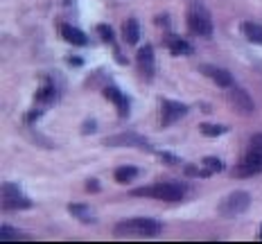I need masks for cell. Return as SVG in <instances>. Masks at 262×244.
I'll list each match as a JSON object with an SVG mask.
<instances>
[{
	"label": "cell",
	"instance_id": "cell-25",
	"mask_svg": "<svg viewBox=\"0 0 262 244\" xmlns=\"http://www.w3.org/2000/svg\"><path fill=\"white\" fill-rule=\"evenodd\" d=\"M39 116H41V111H32V113H27V116H25V120H27V122H32V120H36Z\"/></svg>",
	"mask_w": 262,
	"mask_h": 244
},
{
	"label": "cell",
	"instance_id": "cell-2",
	"mask_svg": "<svg viewBox=\"0 0 262 244\" xmlns=\"http://www.w3.org/2000/svg\"><path fill=\"white\" fill-rule=\"evenodd\" d=\"M116 235H131V237H156L163 231V224L149 217H134L116 224Z\"/></svg>",
	"mask_w": 262,
	"mask_h": 244
},
{
	"label": "cell",
	"instance_id": "cell-16",
	"mask_svg": "<svg viewBox=\"0 0 262 244\" xmlns=\"http://www.w3.org/2000/svg\"><path fill=\"white\" fill-rule=\"evenodd\" d=\"M239 30L247 36V41L255 43V46H262V25L253 23V20H244V23L239 25Z\"/></svg>",
	"mask_w": 262,
	"mask_h": 244
},
{
	"label": "cell",
	"instance_id": "cell-19",
	"mask_svg": "<svg viewBox=\"0 0 262 244\" xmlns=\"http://www.w3.org/2000/svg\"><path fill=\"white\" fill-rule=\"evenodd\" d=\"M138 174H140L138 167H134V165H120L118 170L113 172V179H116L118 183H129V181H134Z\"/></svg>",
	"mask_w": 262,
	"mask_h": 244
},
{
	"label": "cell",
	"instance_id": "cell-12",
	"mask_svg": "<svg viewBox=\"0 0 262 244\" xmlns=\"http://www.w3.org/2000/svg\"><path fill=\"white\" fill-rule=\"evenodd\" d=\"M104 97H108V100L116 104L120 118H127L129 116V100H127V95H124L120 88H116V86H108V88H104Z\"/></svg>",
	"mask_w": 262,
	"mask_h": 244
},
{
	"label": "cell",
	"instance_id": "cell-13",
	"mask_svg": "<svg viewBox=\"0 0 262 244\" xmlns=\"http://www.w3.org/2000/svg\"><path fill=\"white\" fill-rule=\"evenodd\" d=\"M59 30H61V39L68 41L70 46L81 48V46H86V43H89V36H86L84 32L79 30V27H75V25H61Z\"/></svg>",
	"mask_w": 262,
	"mask_h": 244
},
{
	"label": "cell",
	"instance_id": "cell-11",
	"mask_svg": "<svg viewBox=\"0 0 262 244\" xmlns=\"http://www.w3.org/2000/svg\"><path fill=\"white\" fill-rule=\"evenodd\" d=\"M201 73L206 75V77H210L215 81L220 88H231L233 84H235V79H233V75L228 73L226 68H217V66H201Z\"/></svg>",
	"mask_w": 262,
	"mask_h": 244
},
{
	"label": "cell",
	"instance_id": "cell-18",
	"mask_svg": "<svg viewBox=\"0 0 262 244\" xmlns=\"http://www.w3.org/2000/svg\"><path fill=\"white\" fill-rule=\"evenodd\" d=\"M68 210L73 213L75 219L84 221V224H93V221H95V217L91 215V208H89L86 204H70V206H68Z\"/></svg>",
	"mask_w": 262,
	"mask_h": 244
},
{
	"label": "cell",
	"instance_id": "cell-27",
	"mask_svg": "<svg viewBox=\"0 0 262 244\" xmlns=\"http://www.w3.org/2000/svg\"><path fill=\"white\" fill-rule=\"evenodd\" d=\"M97 188H100V183H97L95 179H91V181H89V190H93V192H95Z\"/></svg>",
	"mask_w": 262,
	"mask_h": 244
},
{
	"label": "cell",
	"instance_id": "cell-5",
	"mask_svg": "<svg viewBox=\"0 0 262 244\" xmlns=\"http://www.w3.org/2000/svg\"><path fill=\"white\" fill-rule=\"evenodd\" d=\"M0 197H3V210L9 213V210H27L32 208V202L20 192V188L16 183H3V190H0Z\"/></svg>",
	"mask_w": 262,
	"mask_h": 244
},
{
	"label": "cell",
	"instance_id": "cell-1",
	"mask_svg": "<svg viewBox=\"0 0 262 244\" xmlns=\"http://www.w3.org/2000/svg\"><path fill=\"white\" fill-rule=\"evenodd\" d=\"M134 197H151V199H161V202H181L188 194V186L181 181H163V183H149V186L136 188Z\"/></svg>",
	"mask_w": 262,
	"mask_h": 244
},
{
	"label": "cell",
	"instance_id": "cell-22",
	"mask_svg": "<svg viewBox=\"0 0 262 244\" xmlns=\"http://www.w3.org/2000/svg\"><path fill=\"white\" fill-rule=\"evenodd\" d=\"M0 240H3V242H9V240H27V235L18 233L16 229H12V226L3 224V226H0Z\"/></svg>",
	"mask_w": 262,
	"mask_h": 244
},
{
	"label": "cell",
	"instance_id": "cell-7",
	"mask_svg": "<svg viewBox=\"0 0 262 244\" xmlns=\"http://www.w3.org/2000/svg\"><path fill=\"white\" fill-rule=\"evenodd\" d=\"M228 100H231L233 108H235L239 116H251V113L255 111V104H253V100H251V95L237 84H233L231 88H228Z\"/></svg>",
	"mask_w": 262,
	"mask_h": 244
},
{
	"label": "cell",
	"instance_id": "cell-9",
	"mask_svg": "<svg viewBox=\"0 0 262 244\" xmlns=\"http://www.w3.org/2000/svg\"><path fill=\"white\" fill-rule=\"evenodd\" d=\"M104 145L108 147H116V145H122V147H143V149H149V143L138 134H120V136H111V138L104 140Z\"/></svg>",
	"mask_w": 262,
	"mask_h": 244
},
{
	"label": "cell",
	"instance_id": "cell-4",
	"mask_svg": "<svg viewBox=\"0 0 262 244\" xmlns=\"http://www.w3.org/2000/svg\"><path fill=\"white\" fill-rule=\"evenodd\" d=\"M251 206V194L244 190H235V192L226 194V197L217 206V213L222 217H237L242 213H247V208Z\"/></svg>",
	"mask_w": 262,
	"mask_h": 244
},
{
	"label": "cell",
	"instance_id": "cell-28",
	"mask_svg": "<svg viewBox=\"0 0 262 244\" xmlns=\"http://www.w3.org/2000/svg\"><path fill=\"white\" fill-rule=\"evenodd\" d=\"M260 240H262V229H260Z\"/></svg>",
	"mask_w": 262,
	"mask_h": 244
},
{
	"label": "cell",
	"instance_id": "cell-17",
	"mask_svg": "<svg viewBox=\"0 0 262 244\" xmlns=\"http://www.w3.org/2000/svg\"><path fill=\"white\" fill-rule=\"evenodd\" d=\"M122 36L129 46H136L140 39V23L138 18H127L124 20V27H122Z\"/></svg>",
	"mask_w": 262,
	"mask_h": 244
},
{
	"label": "cell",
	"instance_id": "cell-21",
	"mask_svg": "<svg viewBox=\"0 0 262 244\" xmlns=\"http://www.w3.org/2000/svg\"><path fill=\"white\" fill-rule=\"evenodd\" d=\"M199 131L204 136H208V138H215V136H222L228 131V127H222V124H212V122H201Z\"/></svg>",
	"mask_w": 262,
	"mask_h": 244
},
{
	"label": "cell",
	"instance_id": "cell-6",
	"mask_svg": "<svg viewBox=\"0 0 262 244\" xmlns=\"http://www.w3.org/2000/svg\"><path fill=\"white\" fill-rule=\"evenodd\" d=\"M262 172V154L258 151H251L247 149V154L242 156V161L233 167V174L237 179H249V176H255Z\"/></svg>",
	"mask_w": 262,
	"mask_h": 244
},
{
	"label": "cell",
	"instance_id": "cell-14",
	"mask_svg": "<svg viewBox=\"0 0 262 244\" xmlns=\"http://www.w3.org/2000/svg\"><path fill=\"white\" fill-rule=\"evenodd\" d=\"M165 48L174 54V57H183V54H190V52H192L190 43L183 41L181 36H177V34H165Z\"/></svg>",
	"mask_w": 262,
	"mask_h": 244
},
{
	"label": "cell",
	"instance_id": "cell-8",
	"mask_svg": "<svg viewBox=\"0 0 262 244\" xmlns=\"http://www.w3.org/2000/svg\"><path fill=\"white\" fill-rule=\"evenodd\" d=\"M185 116H188V106H185L183 102L163 100V104H161V124L163 127H170V124L179 122Z\"/></svg>",
	"mask_w": 262,
	"mask_h": 244
},
{
	"label": "cell",
	"instance_id": "cell-15",
	"mask_svg": "<svg viewBox=\"0 0 262 244\" xmlns=\"http://www.w3.org/2000/svg\"><path fill=\"white\" fill-rule=\"evenodd\" d=\"M57 97H59L57 95V86H54L50 79L43 81L41 88L36 91V102H39V104H48V106H50V104L57 102Z\"/></svg>",
	"mask_w": 262,
	"mask_h": 244
},
{
	"label": "cell",
	"instance_id": "cell-3",
	"mask_svg": "<svg viewBox=\"0 0 262 244\" xmlns=\"http://www.w3.org/2000/svg\"><path fill=\"white\" fill-rule=\"evenodd\" d=\"M188 30L196 36H210L212 34V18L210 12L196 0L192 7L188 9Z\"/></svg>",
	"mask_w": 262,
	"mask_h": 244
},
{
	"label": "cell",
	"instance_id": "cell-23",
	"mask_svg": "<svg viewBox=\"0 0 262 244\" xmlns=\"http://www.w3.org/2000/svg\"><path fill=\"white\" fill-rule=\"evenodd\" d=\"M97 34H100V39L106 41V43L113 41V30L108 25H97Z\"/></svg>",
	"mask_w": 262,
	"mask_h": 244
},
{
	"label": "cell",
	"instance_id": "cell-10",
	"mask_svg": "<svg viewBox=\"0 0 262 244\" xmlns=\"http://www.w3.org/2000/svg\"><path fill=\"white\" fill-rule=\"evenodd\" d=\"M136 61H138V70L140 75H143L145 79H151V75H154V48L151 46H143L138 50V57H136Z\"/></svg>",
	"mask_w": 262,
	"mask_h": 244
},
{
	"label": "cell",
	"instance_id": "cell-20",
	"mask_svg": "<svg viewBox=\"0 0 262 244\" xmlns=\"http://www.w3.org/2000/svg\"><path fill=\"white\" fill-rule=\"evenodd\" d=\"M201 165H204V176H210V174H215V172L224 170V163L217 159V156H206V159L201 161Z\"/></svg>",
	"mask_w": 262,
	"mask_h": 244
},
{
	"label": "cell",
	"instance_id": "cell-26",
	"mask_svg": "<svg viewBox=\"0 0 262 244\" xmlns=\"http://www.w3.org/2000/svg\"><path fill=\"white\" fill-rule=\"evenodd\" d=\"M93 131H95V122L89 120V124L84 127V134H93Z\"/></svg>",
	"mask_w": 262,
	"mask_h": 244
},
{
	"label": "cell",
	"instance_id": "cell-24",
	"mask_svg": "<svg viewBox=\"0 0 262 244\" xmlns=\"http://www.w3.org/2000/svg\"><path fill=\"white\" fill-rule=\"evenodd\" d=\"M249 149H251V151H258V154H262V134H255L253 138H251Z\"/></svg>",
	"mask_w": 262,
	"mask_h": 244
}]
</instances>
